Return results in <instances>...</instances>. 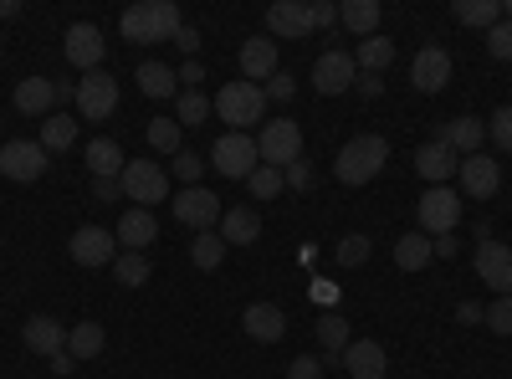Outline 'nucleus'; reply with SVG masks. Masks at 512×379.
<instances>
[{
    "instance_id": "nucleus-16",
    "label": "nucleus",
    "mask_w": 512,
    "mask_h": 379,
    "mask_svg": "<svg viewBox=\"0 0 512 379\" xmlns=\"http://www.w3.org/2000/svg\"><path fill=\"white\" fill-rule=\"evenodd\" d=\"M456 180H461V195L492 200L497 185H502V164H497L492 154H466V159H461V170H456Z\"/></svg>"
},
{
    "instance_id": "nucleus-58",
    "label": "nucleus",
    "mask_w": 512,
    "mask_h": 379,
    "mask_svg": "<svg viewBox=\"0 0 512 379\" xmlns=\"http://www.w3.org/2000/svg\"><path fill=\"white\" fill-rule=\"evenodd\" d=\"M6 16H21V0H0V21Z\"/></svg>"
},
{
    "instance_id": "nucleus-11",
    "label": "nucleus",
    "mask_w": 512,
    "mask_h": 379,
    "mask_svg": "<svg viewBox=\"0 0 512 379\" xmlns=\"http://www.w3.org/2000/svg\"><path fill=\"white\" fill-rule=\"evenodd\" d=\"M359 82V62H354V52H323L318 62H313V88L323 93V98H338V93H349Z\"/></svg>"
},
{
    "instance_id": "nucleus-18",
    "label": "nucleus",
    "mask_w": 512,
    "mask_h": 379,
    "mask_svg": "<svg viewBox=\"0 0 512 379\" xmlns=\"http://www.w3.org/2000/svg\"><path fill=\"white\" fill-rule=\"evenodd\" d=\"M477 277H482V287L497 292V298H507V292H512V246L482 241L477 246Z\"/></svg>"
},
{
    "instance_id": "nucleus-45",
    "label": "nucleus",
    "mask_w": 512,
    "mask_h": 379,
    "mask_svg": "<svg viewBox=\"0 0 512 379\" xmlns=\"http://www.w3.org/2000/svg\"><path fill=\"white\" fill-rule=\"evenodd\" d=\"M487 52H492L497 62H512V21H497V26L487 31Z\"/></svg>"
},
{
    "instance_id": "nucleus-26",
    "label": "nucleus",
    "mask_w": 512,
    "mask_h": 379,
    "mask_svg": "<svg viewBox=\"0 0 512 379\" xmlns=\"http://www.w3.org/2000/svg\"><path fill=\"white\" fill-rule=\"evenodd\" d=\"M216 231H221L226 246H251L256 236H262V216H256V205H231Z\"/></svg>"
},
{
    "instance_id": "nucleus-55",
    "label": "nucleus",
    "mask_w": 512,
    "mask_h": 379,
    "mask_svg": "<svg viewBox=\"0 0 512 379\" xmlns=\"http://www.w3.org/2000/svg\"><path fill=\"white\" fill-rule=\"evenodd\" d=\"M431 246H436V257H456V251H461V241H456V231H451V236H436Z\"/></svg>"
},
{
    "instance_id": "nucleus-32",
    "label": "nucleus",
    "mask_w": 512,
    "mask_h": 379,
    "mask_svg": "<svg viewBox=\"0 0 512 379\" xmlns=\"http://www.w3.org/2000/svg\"><path fill=\"white\" fill-rule=\"evenodd\" d=\"M313 333H318L323 354H333V359H344V349L354 344V333H349V318H344V313H323Z\"/></svg>"
},
{
    "instance_id": "nucleus-14",
    "label": "nucleus",
    "mask_w": 512,
    "mask_h": 379,
    "mask_svg": "<svg viewBox=\"0 0 512 379\" xmlns=\"http://www.w3.org/2000/svg\"><path fill=\"white\" fill-rule=\"evenodd\" d=\"M456 170H461V154H456L451 144H441L436 134L425 139V144H415V175H420V180L446 185V180H456Z\"/></svg>"
},
{
    "instance_id": "nucleus-17",
    "label": "nucleus",
    "mask_w": 512,
    "mask_h": 379,
    "mask_svg": "<svg viewBox=\"0 0 512 379\" xmlns=\"http://www.w3.org/2000/svg\"><path fill=\"white\" fill-rule=\"evenodd\" d=\"M267 36L277 41H303V36H313V6L308 0H277V6L267 11Z\"/></svg>"
},
{
    "instance_id": "nucleus-30",
    "label": "nucleus",
    "mask_w": 512,
    "mask_h": 379,
    "mask_svg": "<svg viewBox=\"0 0 512 379\" xmlns=\"http://www.w3.org/2000/svg\"><path fill=\"white\" fill-rule=\"evenodd\" d=\"M354 62H359V72H374V77H384V67L395 62V41L390 36H364L359 47H354Z\"/></svg>"
},
{
    "instance_id": "nucleus-28",
    "label": "nucleus",
    "mask_w": 512,
    "mask_h": 379,
    "mask_svg": "<svg viewBox=\"0 0 512 379\" xmlns=\"http://www.w3.org/2000/svg\"><path fill=\"white\" fill-rule=\"evenodd\" d=\"M431 262H436V246H431V236L405 231V236L395 241V267H400V272H425Z\"/></svg>"
},
{
    "instance_id": "nucleus-57",
    "label": "nucleus",
    "mask_w": 512,
    "mask_h": 379,
    "mask_svg": "<svg viewBox=\"0 0 512 379\" xmlns=\"http://www.w3.org/2000/svg\"><path fill=\"white\" fill-rule=\"evenodd\" d=\"M313 292H318V303H333V298H338V287H333V282H323V277L313 282Z\"/></svg>"
},
{
    "instance_id": "nucleus-46",
    "label": "nucleus",
    "mask_w": 512,
    "mask_h": 379,
    "mask_svg": "<svg viewBox=\"0 0 512 379\" xmlns=\"http://www.w3.org/2000/svg\"><path fill=\"white\" fill-rule=\"evenodd\" d=\"M282 185H287V190H313V164H308V159L287 164V170H282Z\"/></svg>"
},
{
    "instance_id": "nucleus-1",
    "label": "nucleus",
    "mask_w": 512,
    "mask_h": 379,
    "mask_svg": "<svg viewBox=\"0 0 512 379\" xmlns=\"http://www.w3.org/2000/svg\"><path fill=\"white\" fill-rule=\"evenodd\" d=\"M185 26L180 6L175 0H139V6H128L118 31L123 41H139V47H154V41H175V31Z\"/></svg>"
},
{
    "instance_id": "nucleus-15",
    "label": "nucleus",
    "mask_w": 512,
    "mask_h": 379,
    "mask_svg": "<svg viewBox=\"0 0 512 379\" xmlns=\"http://www.w3.org/2000/svg\"><path fill=\"white\" fill-rule=\"evenodd\" d=\"M451 52L446 47H420L415 52V62H410V82H415V93H425V98H431V93H441L446 88V82H451Z\"/></svg>"
},
{
    "instance_id": "nucleus-33",
    "label": "nucleus",
    "mask_w": 512,
    "mask_h": 379,
    "mask_svg": "<svg viewBox=\"0 0 512 379\" xmlns=\"http://www.w3.org/2000/svg\"><path fill=\"white\" fill-rule=\"evenodd\" d=\"M338 21H344L359 41L374 36L379 31V0H344V6H338Z\"/></svg>"
},
{
    "instance_id": "nucleus-40",
    "label": "nucleus",
    "mask_w": 512,
    "mask_h": 379,
    "mask_svg": "<svg viewBox=\"0 0 512 379\" xmlns=\"http://www.w3.org/2000/svg\"><path fill=\"white\" fill-rule=\"evenodd\" d=\"M210 108H216V103H210L205 93H180L175 98V123H180V129H195V123L210 118Z\"/></svg>"
},
{
    "instance_id": "nucleus-35",
    "label": "nucleus",
    "mask_w": 512,
    "mask_h": 379,
    "mask_svg": "<svg viewBox=\"0 0 512 379\" xmlns=\"http://www.w3.org/2000/svg\"><path fill=\"white\" fill-rule=\"evenodd\" d=\"M451 16H456L461 26H482V31H492V26L502 21V0H456Z\"/></svg>"
},
{
    "instance_id": "nucleus-34",
    "label": "nucleus",
    "mask_w": 512,
    "mask_h": 379,
    "mask_svg": "<svg viewBox=\"0 0 512 379\" xmlns=\"http://www.w3.org/2000/svg\"><path fill=\"white\" fill-rule=\"evenodd\" d=\"M47 154H62V149H72L77 144V118L72 113H52L47 123H41V139H36Z\"/></svg>"
},
{
    "instance_id": "nucleus-20",
    "label": "nucleus",
    "mask_w": 512,
    "mask_h": 379,
    "mask_svg": "<svg viewBox=\"0 0 512 379\" xmlns=\"http://www.w3.org/2000/svg\"><path fill=\"white\" fill-rule=\"evenodd\" d=\"M241 77L256 82V88L277 77V41L272 36H246L241 41Z\"/></svg>"
},
{
    "instance_id": "nucleus-24",
    "label": "nucleus",
    "mask_w": 512,
    "mask_h": 379,
    "mask_svg": "<svg viewBox=\"0 0 512 379\" xmlns=\"http://www.w3.org/2000/svg\"><path fill=\"white\" fill-rule=\"evenodd\" d=\"M241 328L251 333L256 344H277L282 333H287V313H282L277 303H251V308L241 313Z\"/></svg>"
},
{
    "instance_id": "nucleus-13",
    "label": "nucleus",
    "mask_w": 512,
    "mask_h": 379,
    "mask_svg": "<svg viewBox=\"0 0 512 379\" xmlns=\"http://www.w3.org/2000/svg\"><path fill=\"white\" fill-rule=\"evenodd\" d=\"M67 251H72V262H77V267H113V257H118V236L103 231V226H77L72 241H67Z\"/></svg>"
},
{
    "instance_id": "nucleus-2",
    "label": "nucleus",
    "mask_w": 512,
    "mask_h": 379,
    "mask_svg": "<svg viewBox=\"0 0 512 379\" xmlns=\"http://www.w3.org/2000/svg\"><path fill=\"white\" fill-rule=\"evenodd\" d=\"M390 164V139H379V134H359V139H349L344 149H338V159H333V175H338V185H369V180H379V170Z\"/></svg>"
},
{
    "instance_id": "nucleus-48",
    "label": "nucleus",
    "mask_w": 512,
    "mask_h": 379,
    "mask_svg": "<svg viewBox=\"0 0 512 379\" xmlns=\"http://www.w3.org/2000/svg\"><path fill=\"white\" fill-rule=\"evenodd\" d=\"M262 93H267V103H287V98L297 93V77H287V72H277V77L267 82V88H262Z\"/></svg>"
},
{
    "instance_id": "nucleus-50",
    "label": "nucleus",
    "mask_w": 512,
    "mask_h": 379,
    "mask_svg": "<svg viewBox=\"0 0 512 379\" xmlns=\"http://www.w3.org/2000/svg\"><path fill=\"white\" fill-rule=\"evenodd\" d=\"M180 82H185V93H200V82H205V67H200V57H190V62L180 67Z\"/></svg>"
},
{
    "instance_id": "nucleus-7",
    "label": "nucleus",
    "mask_w": 512,
    "mask_h": 379,
    "mask_svg": "<svg viewBox=\"0 0 512 379\" xmlns=\"http://www.w3.org/2000/svg\"><path fill=\"white\" fill-rule=\"evenodd\" d=\"M77 113L88 118V123H103V118H113V108H118V77L108 72V67H98V72H82V82H77Z\"/></svg>"
},
{
    "instance_id": "nucleus-37",
    "label": "nucleus",
    "mask_w": 512,
    "mask_h": 379,
    "mask_svg": "<svg viewBox=\"0 0 512 379\" xmlns=\"http://www.w3.org/2000/svg\"><path fill=\"white\" fill-rule=\"evenodd\" d=\"M149 257H144V251H118V257H113V277H118V287H144L149 282Z\"/></svg>"
},
{
    "instance_id": "nucleus-8",
    "label": "nucleus",
    "mask_w": 512,
    "mask_h": 379,
    "mask_svg": "<svg viewBox=\"0 0 512 379\" xmlns=\"http://www.w3.org/2000/svg\"><path fill=\"white\" fill-rule=\"evenodd\" d=\"M47 164H52V154L41 149L36 139H6V144H0V175L16 180V185L41 180V175H47Z\"/></svg>"
},
{
    "instance_id": "nucleus-29",
    "label": "nucleus",
    "mask_w": 512,
    "mask_h": 379,
    "mask_svg": "<svg viewBox=\"0 0 512 379\" xmlns=\"http://www.w3.org/2000/svg\"><path fill=\"white\" fill-rule=\"evenodd\" d=\"M82 159H88V175H93V180H118L123 164H128L123 149H118L113 139H93L88 149H82Z\"/></svg>"
},
{
    "instance_id": "nucleus-3",
    "label": "nucleus",
    "mask_w": 512,
    "mask_h": 379,
    "mask_svg": "<svg viewBox=\"0 0 512 379\" xmlns=\"http://www.w3.org/2000/svg\"><path fill=\"white\" fill-rule=\"evenodd\" d=\"M216 118L231 123V134H246L251 123H267V93L256 82L236 77V82H221L216 88Z\"/></svg>"
},
{
    "instance_id": "nucleus-9",
    "label": "nucleus",
    "mask_w": 512,
    "mask_h": 379,
    "mask_svg": "<svg viewBox=\"0 0 512 379\" xmlns=\"http://www.w3.org/2000/svg\"><path fill=\"white\" fill-rule=\"evenodd\" d=\"M226 200H216V190H205V185H190V190H180L175 195V221L180 226H190V231H216L221 226V210Z\"/></svg>"
},
{
    "instance_id": "nucleus-21",
    "label": "nucleus",
    "mask_w": 512,
    "mask_h": 379,
    "mask_svg": "<svg viewBox=\"0 0 512 379\" xmlns=\"http://www.w3.org/2000/svg\"><path fill=\"white\" fill-rule=\"evenodd\" d=\"M57 103H62V98H57V77H21V82H16V113H26V118H52Z\"/></svg>"
},
{
    "instance_id": "nucleus-49",
    "label": "nucleus",
    "mask_w": 512,
    "mask_h": 379,
    "mask_svg": "<svg viewBox=\"0 0 512 379\" xmlns=\"http://www.w3.org/2000/svg\"><path fill=\"white\" fill-rule=\"evenodd\" d=\"M308 6H313V31L318 26H338V6H333V0H308Z\"/></svg>"
},
{
    "instance_id": "nucleus-25",
    "label": "nucleus",
    "mask_w": 512,
    "mask_h": 379,
    "mask_svg": "<svg viewBox=\"0 0 512 379\" xmlns=\"http://www.w3.org/2000/svg\"><path fill=\"white\" fill-rule=\"evenodd\" d=\"M344 369H349V379H384L390 359H384L379 339H354V344L344 349Z\"/></svg>"
},
{
    "instance_id": "nucleus-12",
    "label": "nucleus",
    "mask_w": 512,
    "mask_h": 379,
    "mask_svg": "<svg viewBox=\"0 0 512 379\" xmlns=\"http://www.w3.org/2000/svg\"><path fill=\"white\" fill-rule=\"evenodd\" d=\"M62 52H67V62H72L77 72H98L108 41H103V31H98L93 21H77V26H67V36H62Z\"/></svg>"
},
{
    "instance_id": "nucleus-43",
    "label": "nucleus",
    "mask_w": 512,
    "mask_h": 379,
    "mask_svg": "<svg viewBox=\"0 0 512 379\" xmlns=\"http://www.w3.org/2000/svg\"><path fill=\"white\" fill-rule=\"evenodd\" d=\"M487 328L502 333V339H512V292H507V298H492V303H487Z\"/></svg>"
},
{
    "instance_id": "nucleus-54",
    "label": "nucleus",
    "mask_w": 512,
    "mask_h": 379,
    "mask_svg": "<svg viewBox=\"0 0 512 379\" xmlns=\"http://www.w3.org/2000/svg\"><path fill=\"white\" fill-rule=\"evenodd\" d=\"M354 88H359L364 98H379V93H384V82H379L374 72H359V82H354Z\"/></svg>"
},
{
    "instance_id": "nucleus-42",
    "label": "nucleus",
    "mask_w": 512,
    "mask_h": 379,
    "mask_svg": "<svg viewBox=\"0 0 512 379\" xmlns=\"http://www.w3.org/2000/svg\"><path fill=\"white\" fill-rule=\"evenodd\" d=\"M487 139H492L502 154H512V108H497V113L487 118Z\"/></svg>"
},
{
    "instance_id": "nucleus-52",
    "label": "nucleus",
    "mask_w": 512,
    "mask_h": 379,
    "mask_svg": "<svg viewBox=\"0 0 512 379\" xmlns=\"http://www.w3.org/2000/svg\"><path fill=\"white\" fill-rule=\"evenodd\" d=\"M93 200H103V205L123 200V180H93Z\"/></svg>"
},
{
    "instance_id": "nucleus-59",
    "label": "nucleus",
    "mask_w": 512,
    "mask_h": 379,
    "mask_svg": "<svg viewBox=\"0 0 512 379\" xmlns=\"http://www.w3.org/2000/svg\"><path fill=\"white\" fill-rule=\"evenodd\" d=\"M502 21H512V0H502Z\"/></svg>"
},
{
    "instance_id": "nucleus-53",
    "label": "nucleus",
    "mask_w": 512,
    "mask_h": 379,
    "mask_svg": "<svg viewBox=\"0 0 512 379\" xmlns=\"http://www.w3.org/2000/svg\"><path fill=\"white\" fill-rule=\"evenodd\" d=\"M456 323H487V308L482 303H461L456 308Z\"/></svg>"
},
{
    "instance_id": "nucleus-51",
    "label": "nucleus",
    "mask_w": 512,
    "mask_h": 379,
    "mask_svg": "<svg viewBox=\"0 0 512 379\" xmlns=\"http://www.w3.org/2000/svg\"><path fill=\"white\" fill-rule=\"evenodd\" d=\"M175 47H180L185 62H190V57L200 52V31H195V26H180V31H175Z\"/></svg>"
},
{
    "instance_id": "nucleus-27",
    "label": "nucleus",
    "mask_w": 512,
    "mask_h": 379,
    "mask_svg": "<svg viewBox=\"0 0 512 379\" xmlns=\"http://www.w3.org/2000/svg\"><path fill=\"white\" fill-rule=\"evenodd\" d=\"M103 344H108V333H103V323L98 318H82V323H72L67 328V354L82 364V359H98L103 354Z\"/></svg>"
},
{
    "instance_id": "nucleus-19",
    "label": "nucleus",
    "mask_w": 512,
    "mask_h": 379,
    "mask_svg": "<svg viewBox=\"0 0 512 379\" xmlns=\"http://www.w3.org/2000/svg\"><path fill=\"white\" fill-rule=\"evenodd\" d=\"M21 339H26V349H31V354L52 359V354H62V349H67V323H57L52 313H31V318L21 323Z\"/></svg>"
},
{
    "instance_id": "nucleus-44",
    "label": "nucleus",
    "mask_w": 512,
    "mask_h": 379,
    "mask_svg": "<svg viewBox=\"0 0 512 379\" xmlns=\"http://www.w3.org/2000/svg\"><path fill=\"white\" fill-rule=\"evenodd\" d=\"M175 175L185 180V190H190V185H200V175H205V154L180 149V154H175Z\"/></svg>"
},
{
    "instance_id": "nucleus-36",
    "label": "nucleus",
    "mask_w": 512,
    "mask_h": 379,
    "mask_svg": "<svg viewBox=\"0 0 512 379\" xmlns=\"http://www.w3.org/2000/svg\"><path fill=\"white\" fill-rule=\"evenodd\" d=\"M190 262H195L200 272H216V267L226 262V241H221V231H195V241H190Z\"/></svg>"
},
{
    "instance_id": "nucleus-47",
    "label": "nucleus",
    "mask_w": 512,
    "mask_h": 379,
    "mask_svg": "<svg viewBox=\"0 0 512 379\" xmlns=\"http://www.w3.org/2000/svg\"><path fill=\"white\" fill-rule=\"evenodd\" d=\"M328 369H323V359H313V354H297L292 364H287V379H323Z\"/></svg>"
},
{
    "instance_id": "nucleus-22",
    "label": "nucleus",
    "mask_w": 512,
    "mask_h": 379,
    "mask_svg": "<svg viewBox=\"0 0 512 379\" xmlns=\"http://www.w3.org/2000/svg\"><path fill=\"white\" fill-rule=\"evenodd\" d=\"M436 139H441V144H451L461 159H466V154H482L487 123H482V118H472V113H461V118H446V123H441V129H436Z\"/></svg>"
},
{
    "instance_id": "nucleus-39",
    "label": "nucleus",
    "mask_w": 512,
    "mask_h": 379,
    "mask_svg": "<svg viewBox=\"0 0 512 379\" xmlns=\"http://www.w3.org/2000/svg\"><path fill=\"white\" fill-rule=\"evenodd\" d=\"M246 190H251V200H277L287 185H282V170H272V164H256V170L246 175Z\"/></svg>"
},
{
    "instance_id": "nucleus-10",
    "label": "nucleus",
    "mask_w": 512,
    "mask_h": 379,
    "mask_svg": "<svg viewBox=\"0 0 512 379\" xmlns=\"http://www.w3.org/2000/svg\"><path fill=\"white\" fill-rule=\"evenodd\" d=\"M210 164H216V175H226V180H246L256 164H262V159H256V139L226 129V134L216 139V149H210Z\"/></svg>"
},
{
    "instance_id": "nucleus-41",
    "label": "nucleus",
    "mask_w": 512,
    "mask_h": 379,
    "mask_svg": "<svg viewBox=\"0 0 512 379\" xmlns=\"http://www.w3.org/2000/svg\"><path fill=\"white\" fill-rule=\"evenodd\" d=\"M369 251H374V241H369L364 231H349L344 241L333 246V257H338V267H364V262H369Z\"/></svg>"
},
{
    "instance_id": "nucleus-5",
    "label": "nucleus",
    "mask_w": 512,
    "mask_h": 379,
    "mask_svg": "<svg viewBox=\"0 0 512 379\" xmlns=\"http://www.w3.org/2000/svg\"><path fill=\"white\" fill-rule=\"evenodd\" d=\"M456 226H461V195L451 185H431L415 205V231L436 241V236H451Z\"/></svg>"
},
{
    "instance_id": "nucleus-31",
    "label": "nucleus",
    "mask_w": 512,
    "mask_h": 379,
    "mask_svg": "<svg viewBox=\"0 0 512 379\" xmlns=\"http://www.w3.org/2000/svg\"><path fill=\"white\" fill-rule=\"evenodd\" d=\"M134 82H139V93H144V98H175L180 72H175V67H164V62H139Z\"/></svg>"
},
{
    "instance_id": "nucleus-6",
    "label": "nucleus",
    "mask_w": 512,
    "mask_h": 379,
    "mask_svg": "<svg viewBox=\"0 0 512 379\" xmlns=\"http://www.w3.org/2000/svg\"><path fill=\"white\" fill-rule=\"evenodd\" d=\"M118 180H123V200H134L139 210L169 200V175H164V164H154V159H128Z\"/></svg>"
},
{
    "instance_id": "nucleus-56",
    "label": "nucleus",
    "mask_w": 512,
    "mask_h": 379,
    "mask_svg": "<svg viewBox=\"0 0 512 379\" xmlns=\"http://www.w3.org/2000/svg\"><path fill=\"white\" fill-rule=\"evenodd\" d=\"M72 369H77V359H72L67 349H62V354H52V374H72Z\"/></svg>"
},
{
    "instance_id": "nucleus-23",
    "label": "nucleus",
    "mask_w": 512,
    "mask_h": 379,
    "mask_svg": "<svg viewBox=\"0 0 512 379\" xmlns=\"http://www.w3.org/2000/svg\"><path fill=\"white\" fill-rule=\"evenodd\" d=\"M118 251H144L154 236H159V221H154V210H139V205H128L123 216H118Z\"/></svg>"
},
{
    "instance_id": "nucleus-4",
    "label": "nucleus",
    "mask_w": 512,
    "mask_h": 379,
    "mask_svg": "<svg viewBox=\"0 0 512 379\" xmlns=\"http://www.w3.org/2000/svg\"><path fill=\"white\" fill-rule=\"evenodd\" d=\"M256 159L272 164V170H287V164L303 159V123L297 118H272L256 129Z\"/></svg>"
},
{
    "instance_id": "nucleus-38",
    "label": "nucleus",
    "mask_w": 512,
    "mask_h": 379,
    "mask_svg": "<svg viewBox=\"0 0 512 379\" xmlns=\"http://www.w3.org/2000/svg\"><path fill=\"white\" fill-rule=\"evenodd\" d=\"M149 149L154 154H180L185 149V129L175 118H149Z\"/></svg>"
}]
</instances>
